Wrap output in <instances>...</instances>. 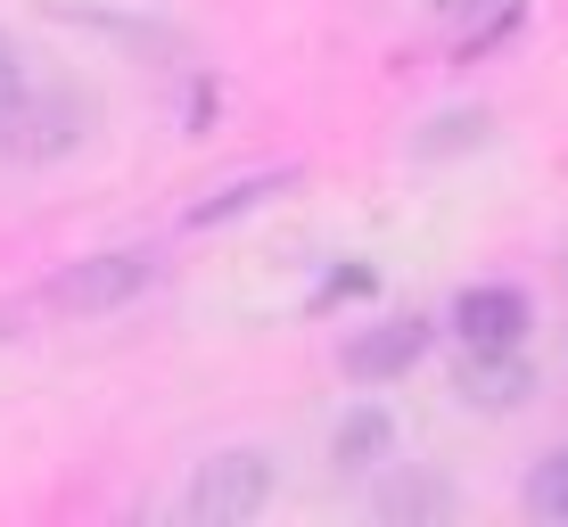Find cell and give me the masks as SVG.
<instances>
[{"label":"cell","instance_id":"cell-1","mask_svg":"<svg viewBox=\"0 0 568 527\" xmlns=\"http://www.w3.org/2000/svg\"><path fill=\"white\" fill-rule=\"evenodd\" d=\"M264 503H272V454H256V445L206 454L199 470H190V486H182V511L199 527H240V519H256Z\"/></svg>","mask_w":568,"mask_h":527},{"label":"cell","instance_id":"cell-2","mask_svg":"<svg viewBox=\"0 0 568 527\" xmlns=\"http://www.w3.org/2000/svg\"><path fill=\"white\" fill-rule=\"evenodd\" d=\"M149 281H156V256H149V247H108V256H83V264L58 272V281H50V305H58V314H115V305H132Z\"/></svg>","mask_w":568,"mask_h":527},{"label":"cell","instance_id":"cell-3","mask_svg":"<svg viewBox=\"0 0 568 527\" xmlns=\"http://www.w3.org/2000/svg\"><path fill=\"white\" fill-rule=\"evenodd\" d=\"M420 355H428V322L420 314H396L379 330H355V338L338 346V371L355 387H379V379H396V371H413Z\"/></svg>","mask_w":568,"mask_h":527},{"label":"cell","instance_id":"cell-4","mask_svg":"<svg viewBox=\"0 0 568 527\" xmlns=\"http://www.w3.org/2000/svg\"><path fill=\"white\" fill-rule=\"evenodd\" d=\"M527 288H503V281H478L454 297V338L462 346H527Z\"/></svg>","mask_w":568,"mask_h":527},{"label":"cell","instance_id":"cell-5","mask_svg":"<svg viewBox=\"0 0 568 527\" xmlns=\"http://www.w3.org/2000/svg\"><path fill=\"white\" fill-rule=\"evenodd\" d=\"M462 396L478 404V413H519V404L536 396V371H527L519 346H469L462 355Z\"/></svg>","mask_w":568,"mask_h":527},{"label":"cell","instance_id":"cell-6","mask_svg":"<svg viewBox=\"0 0 568 527\" xmlns=\"http://www.w3.org/2000/svg\"><path fill=\"white\" fill-rule=\"evenodd\" d=\"M297 182H305L297 165H264V173H240V182L206 190V199L182 214V231H214V223H231V214H256V206H272L281 190H297Z\"/></svg>","mask_w":568,"mask_h":527},{"label":"cell","instance_id":"cell-7","mask_svg":"<svg viewBox=\"0 0 568 527\" xmlns=\"http://www.w3.org/2000/svg\"><path fill=\"white\" fill-rule=\"evenodd\" d=\"M387 454H396V420H387V404H355V413L338 420V437H329V462H338L346 478L387 470Z\"/></svg>","mask_w":568,"mask_h":527},{"label":"cell","instance_id":"cell-8","mask_svg":"<svg viewBox=\"0 0 568 527\" xmlns=\"http://www.w3.org/2000/svg\"><path fill=\"white\" fill-rule=\"evenodd\" d=\"M486 124H495L486 108H445V115H428V124H420L413 158H469V149H486Z\"/></svg>","mask_w":568,"mask_h":527},{"label":"cell","instance_id":"cell-9","mask_svg":"<svg viewBox=\"0 0 568 527\" xmlns=\"http://www.w3.org/2000/svg\"><path fill=\"white\" fill-rule=\"evenodd\" d=\"M527 511L552 519V527H568V445H552V454L527 470Z\"/></svg>","mask_w":568,"mask_h":527},{"label":"cell","instance_id":"cell-10","mask_svg":"<svg viewBox=\"0 0 568 527\" xmlns=\"http://www.w3.org/2000/svg\"><path fill=\"white\" fill-rule=\"evenodd\" d=\"M371 503H379V511H454V495H445V486L437 478H413V486H379V495H371Z\"/></svg>","mask_w":568,"mask_h":527},{"label":"cell","instance_id":"cell-11","mask_svg":"<svg viewBox=\"0 0 568 527\" xmlns=\"http://www.w3.org/2000/svg\"><path fill=\"white\" fill-rule=\"evenodd\" d=\"M17 108H26V67H17L9 33H0V115H17Z\"/></svg>","mask_w":568,"mask_h":527},{"label":"cell","instance_id":"cell-12","mask_svg":"<svg viewBox=\"0 0 568 527\" xmlns=\"http://www.w3.org/2000/svg\"><path fill=\"white\" fill-rule=\"evenodd\" d=\"M437 17H478V9H495V0H428Z\"/></svg>","mask_w":568,"mask_h":527}]
</instances>
